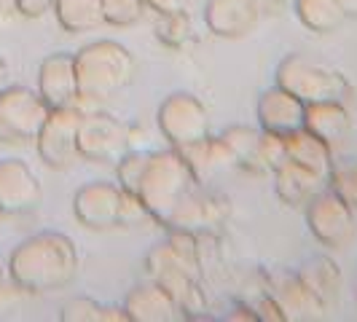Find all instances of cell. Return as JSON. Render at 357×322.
Here are the masks:
<instances>
[{
  "label": "cell",
  "instance_id": "obj_1",
  "mask_svg": "<svg viewBox=\"0 0 357 322\" xmlns=\"http://www.w3.org/2000/svg\"><path fill=\"white\" fill-rule=\"evenodd\" d=\"M137 199L164 231L220 236L231 215V199L207 188L178 148L151 151Z\"/></svg>",
  "mask_w": 357,
  "mask_h": 322
},
{
  "label": "cell",
  "instance_id": "obj_2",
  "mask_svg": "<svg viewBox=\"0 0 357 322\" xmlns=\"http://www.w3.org/2000/svg\"><path fill=\"white\" fill-rule=\"evenodd\" d=\"M81 258L68 233L40 231L14 247L8 277L27 296H49L75 282Z\"/></svg>",
  "mask_w": 357,
  "mask_h": 322
},
{
  "label": "cell",
  "instance_id": "obj_3",
  "mask_svg": "<svg viewBox=\"0 0 357 322\" xmlns=\"http://www.w3.org/2000/svg\"><path fill=\"white\" fill-rule=\"evenodd\" d=\"M137 62L132 52L119 40H94L75 52V75H78V107H94L110 102L116 94L135 81Z\"/></svg>",
  "mask_w": 357,
  "mask_h": 322
},
{
  "label": "cell",
  "instance_id": "obj_4",
  "mask_svg": "<svg viewBox=\"0 0 357 322\" xmlns=\"http://www.w3.org/2000/svg\"><path fill=\"white\" fill-rule=\"evenodd\" d=\"M274 84L293 91L306 105L309 102H328V100L349 105V100H352V84L347 81L344 72L325 65V62L309 59L304 54H287L277 65Z\"/></svg>",
  "mask_w": 357,
  "mask_h": 322
},
{
  "label": "cell",
  "instance_id": "obj_5",
  "mask_svg": "<svg viewBox=\"0 0 357 322\" xmlns=\"http://www.w3.org/2000/svg\"><path fill=\"white\" fill-rule=\"evenodd\" d=\"M52 107L43 102L38 89L6 86L0 91V143L30 145L38 140Z\"/></svg>",
  "mask_w": 357,
  "mask_h": 322
},
{
  "label": "cell",
  "instance_id": "obj_6",
  "mask_svg": "<svg viewBox=\"0 0 357 322\" xmlns=\"http://www.w3.org/2000/svg\"><path fill=\"white\" fill-rule=\"evenodd\" d=\"M156 124L169 148H178V151H185L191 145L202 143L204 137H210L207 105L191 91H172L169 97H164L156 110Z\"/></svg>",
  "mask_w": 357,
  "mask_h": 322
},
{
  "label": "cell",
  "instance_id": "obj_7",
  "mask_svg": "<svg viewBox=\"0 0 357 322\" xmlns=\"http://www.w3.org/2000/svg\"><path fill=\"white\" fill-rule=\"evenodd\" d=\"M355 213V207L344 197H339L331 185L322 188L317 197L309 199V204L304 207L309 233L328 250L349 247V242L355 239L357 233Z\"/></svg>",
  "mask_w": 357,
  "mask_h": 322
},
{
  "label": "cell",
  "instance_id": "obj_8",
  "mask_svg": "<svg viewBox=\"0 0 357 322\" xmlns=\"http://www.w3.org/2000/svg\"><path fill=\"white\" fill-rule=\"evenodd\" d=\"M132 126L121 124L100 107L84 110L78 126V156L89 164H116L126 151H132Z\"/></svg>",
  "mask_w": 357,
  "mask_h": 322
},
{
  "label": "cell",
  "instance_id": "obj_9",
  "mask_svg": "<svg viewBox=\"0 0 357 322\" xmlns=\"http://www.w3.org/2000/svg\"><path fill=\"white\" fill-rule=\"evenodd\" d=\"M81 116H84L81 107H56V110L49 113L46 124L40 126L36 148L40 161L49 169L65 172V169L75 167V161H81V156H78Z\"/></svg>",
  "mask_w": 357,
  "mask_h": 322
},
{
  "label": "cell",
  "instance_id": "obj_10",
  "mask_svg": "<svg viewBox=\"0 0 357 322\" xmlns=\"http://www.w3.org/2000/svg\"><path fill=\"white\" fill-rule=\"evenodd\" d=\"M121 204L124 188L110 180H91L81 185L73 197V215L89 231L121 229Z\"/></svg>",
  "mask_w": 357,
  "mask_h": 322
},
{
  "label": "cell",
  "instance_id": "obj_11",
  "mask_svg": "<svg viewBox=\"0 0 357 322\" xmlns=\"http://www.w3.org/2000/svg\"><path fill=\"white\" fill-rule=\"evenodd\" d=\"M43 201V188L36 172L22 159L0 161V217H22L36 213Z\"/></svg>",
  "mask_w": 357,
  "mask_h": 322
},
{
  "label": "cell",
  "instance_id": "obj_12",
  "mask_svg": "<svg viewBox=\"0 0 357 322\" xmlns=\"http://www.w3.org/2000/svg\"><path fill=\"white\" fill-rule=\"evenodd\" d=\"M261 290L277 301L285 320H314V317L325 314V309L309 293L298 271H290V268L261 271Z\"/></svg>",
  "mask_w": 357,
  "mask_h": 322
},
{
  "label": "cell",
  "instance_id": "obj_13",
  "mask_svg": "<svg viewBox=\"0 0 357 322\" xmlns=\"http://www.w3.org/2000/svg\"><path fill=\"white\" fill-rule=\"evenodd\" d=\"M38 94L43 102L56 107H78V75H75V54L54 52L38 68Z\"/></svg>",
  "mask_w": 357,
  "mask_h": 322
},
{
  "label": "cell",
  "instance_id": "obj_14",
  "mask_svg": "<svg viewBox=\"0 0 357 322\" xmlns=\"http://www.w3.org/2000/svg\"><path fill=\"white\" fill-rule=\"evenodd\" d=\"M261 6L255 0H207L204 6V24L215 38H236L250 36L258 27Z\"/></svg>",
  "mask_w": 357,
  "mask_h": 322
},
{
  "label": "cell",
  "instance_id": "obj_15",
  "mask_svg": "<svg viewBox=\"0 0 357 322\" xmlns=\"http://www.w3.org/2000/svg\"><path fill=\"white\" fill-rule=\"evenodd\" d=\"M258 126L264 132H277V135H290L296 129L304 126L306 102L298 100L293 91L282 89V86H268L261 97H258Z\"/></svg>",
  "mask_w": 357,
  "mask_h": 322
},
{
  "label": "cell",
  "instance_id": "obj_16",
  "mask_svg": "<svg viewBox=\"0 0 357 322\" xmlns=\"http://www.w3.org/2000/svg\"><path fill=\"white\" fill-rule=\"evenodd\" d=\"M124 312L129 322H178L185 320L178 301L159 282L145 279L135 285L124 298Z\"/></svg>",
  "mask_w": 357,
  "mask_h": 322
},
{
  "label": "cell",
  "instance_id": "obj_17",
  "mask_svg": "<svg viewBox=\"0 0 357 322\" xmlns=\"http://www.w3.org/2000/svg\"><path fill=\"white\" fill-rule=\"evenodd\" d=\"M271 183H274V191H277V197H280L282 204L301 207V210L309 204V199L317 197L322 188H328V180L314 175V172H309L304 167H298L296 161L290 159L271 172Z\"/></svg>",
  "mask_w": 357,
  "mask_h": 322
},
{
  "label": "cell",
  "instance_id": "obj_18",
  "mask_svg": "<svg viewBox=\"0 0 357 322\" xmlns=\"http://www.w3.org/2000/svg\"><path fill=\"white\" fill-rule=\"evenodd\" d=\"M304 129L317 135L322 143H328L333 151H339L344 140L352 132V118L344 102H309L304 116Z\"/></svg>",
  "mask_w": 357,
  "mask_h": 322
},
{
  "label": "cell",
  "instance_id": "obj_19",
  "mask_svg": "<svg viewBox=\"0 0 357 322\" xmlns=\"http://www.w3.org/2000/svg\"><path fill=\"white\" fill-rule=\"evenodd\" d=\"M261 126L248 124H234L220 132V140L226 143L229 153H231V164L236 169L248 172V175H268V167L261 153Z\"/></svg>",
  "mask_w": 357,
  "mask_h": 322
},
{
  "label": "cell",
  "instance_id": "obj_20",
  "mask_svg": "<svg viewBox=\"0 0 357 322\" xmlns=\"http://www.w3.org/2000/svg\"><path fill=\"white\" fill-rule=\"evenodd\" d=\"M287 137V159L296 161L298 167H304L309 172L320 175V178L331 180L333 169H336V151L328 143H322L317 135H312L309 129H296L285 135Z\"/></svg>",
  "mask_w": 357,
  "mask_h": 322
},
{
  "label": "cell",
  "instance_id": "obj_21",
  "mask_svg": "<svg viewBox=\"0 0 357 322\" xmlns=\"http://www.w3.org/2000/svg\"><path fill=\"white\" fill-rule=\"evenodd\" d=\"M298 277L304 279V285L309 287V293L320 301V306L328 312L333 306L339 304V296H341V268L333 258L328 255H314L309 258L304 266L298 268Z\"/></svg>",
  "mask_w": 357,
  "mask_h": 322
},
{
  "label": "cell",
  "instance_id": "obj_22",
  "mask_svg": "<svg viewBox=\"0 0 357 322\" xmlns=\"http://www.w3.org/2000/svg\"><path fill=\"white\" fill-rule=\"evenodd\" d=\"M54 14L65 33H91L105 24V0H54Z\"/></svg>",
  "mask_w": 357,
  "mask_h": 322
},
{
  "label": "cell",
  "instance_id": "obj_23",
  "mask_svg": "<svg viewBox=\"0 0 357 322\" xmlns=\"http://www.w3.org/2000/svg\"><path fill=\"white\" fill-rule=\"evenodd\" d=\"M293 11L309 33L331 36L347 22L339 0H293Z\"/></svg>",
  "mask_w": 357,
  "mask_h": 322
},
{
  "label": "cell",
  "instance_id": "obj_24",
  "mask_svg": "<svg viewBox=\"0 0 357 322\" xmlns=\"http://www.w3.org/2000/svg\"><path fill=\"white\" fill-rule=\"evenodd\" d=\"M180 153L188 159L191 169L197 172V178L202 180V183H207L215 172L234 167L231 153H229L226 143H223L220 137H213V135H210V137H204L202 143L191 145V148H185V151H180Z\"/></svg>",
  "mask_w": 357,
  "mask_h": 322
},
{
  "label": "cell",
  "instance_id": "obj_25",
  "mask_svg": "<svg viewBox=\"0 0 357 322\" xmlns=\"http://www.w3.org/2000/svg\"><path fill=\"white\" fill-rule=\"evenodd\" d=\"M153 36L161 46L180 52L194 40V22L188 11H175V14H156L153 22Z\"/></svg>",
  "mask_w": 357,
  "mask_h": 322
},
{
  "label": "cell",
  "instance_id": "obj_26",
  "mask_svg": "<svg viewBox=\"0 0 357 322\" xmlns=\"http://www.w3.org/2000/svg\"><path fill=\"white\" fill-rule=\"evenodd\" d=\"M148 156L151 153H143V151H126L121 159L116 161V183L129 191V194H137V185L143 180L145 164H148Z\"/></svg>",
  "mask_w": 357,
  "mask_h": 322
},
{
  "label": "cell",
  "instance_id": "obj_27",
  "mask_svg": "<svg viewBox=\"0 0 357 322\" xmlns=\"http://www.w3.org/2000/svg\"><path fill=\"white\" fill-rule=\"evenodd\" d=\"M148 0H105V24L132 27L148 14Z\"/></svg>",
  "mask_w": 357,
  "mask_h": 322
},
{
  "label": "cell",
  "instance_id": "obj_28",
  "mask_svg": "<svg viewBox=\"0 0 357 322\" xmlns=\"http://www.w3.org/2000/svg\"><path fill=\"white\" fill-rule=\"evenodd\" d=\"M100 314H102V304H97L94 298H73L62 306L59 312V320L62 322H100Z\"/></svg>",
  "mask_w": 357,
  "mask_h": 322
},
{
  "label": "cell",
  "instance_id": "obj_29",
  "mask_svg": "<svg viewBox=\"0 0 357 322\" xmlns=\"http://www.w3.org/2000/svg\"><path fill=\"white\" fill-rule=\"evenodd\" d=\"M328 185L357 210V161L347 164V167H336L331 180H328Z\"/></svg>",
  "mask_w": 357,
  "mask_h": 322
},
{
  "label": "cell",
  "instance_id": "obj_30",
  "mask_svg": "<svg viewBox=\"0 0 357 322\" xmlns=\"http://www.w3.org/2000/svg\"><path fill=\"white\" fill-rule=\"evenodd\" d=\"M261 153H264L268 175H271L277 167H282L287 161V137L285 135H277V132H264L261 135Z\"/></svg>",
  "mask_w": 357,
  "mask_h": 322
},
{
  "label": "cell",
  "instance_id": "obj_31",
  "mask_svg": "<svg viewBox=\"0 0 357 322\" xmlns=\"http://www.w3.org/2000/svg\"><path fill=\"white\" fill-rule=\"evenodd\" d=\"M252 309H255V314H258V320H266V322H285V314H282V309L277 306V301L268 296V293H258V298L250 301Z\"/></svg>",
  "mask_w": 357,
  "mask_h": 322
},
{
  "label": "cell",
  "instance_id": "obj_32",
  "mask_svg": "<svg viewBox=\"0 0 357 322\" xmlns=\"http://www.w3.org/2000/svg\"><path fill=\"white\" fill-rule=\"evenodd\" d=\"M54 11V0H17V14L27 19H40Z\"/></svg>",
  "mask_w": 357,
  "mask_h": 322
},
{
  "label": "cell",
  "instance_id": "obj_33",
  "mask_svg": "<svg viewBox=\"0 0 357 322\" xmlns=\"http://www.w3.org/2000/svg\"><path fill=\"white\" fill-rule=\"evenodd\" d=\"M194 0H148V8L156 14H175V11H188Z\"/></svg>",
  "mask_w": 357,
  "mask_h": 322
},
{
  "label": "cell",
  "instance_id": "obj_34",
  "mask_svg": "<svg viewBox=\"0 0 357 322\" xmlns=\"http://www.w3.org/2000/svg\"><path fill=\"white\" fill-rule=\"evenodd\" d=\"M229 320H245V322H258V314H255V309H252L250 301H242V304H236L229 312Z\"/></svg>",
  "mask_w": 357,
  "mask_h": 322
},
{
  "label": "cell",
  "instance_id": "obj_35",
  "mask_svg": "<svg viewBox=\"0 0 357 322\" xmlns=\"http://www.w3.org/2000/svg\"><path fill=\"white\" fill-rule=\"evenodd\" d=\"M17 14V0H0V19H8Z\"/></svg>",
  "mask_w": 357,
  "mask_h": 322
},
{
  "label": "cell",
  "instance_id": "obj_36",
  "mask_svg": "<svg viewBox=\"0 0 357 322\" xmlns=\"http://www.w3.org/2000/svg\"><path fill=\"white\" fill-rule=\"evenodd\" d=\"M341 8H344V14H347V19L349 17H357V0H339Z\"/></svg>",
  "mask_w": 357,
  "mask_h": 322
},
{
  "label": "cell",
  "instance_id": "obj_37",
  "mask_svg": "<svg viewBox=\"0 0 357 322\" xmlns=\"http://www.w3.org/2000/svg\"><path fill=\"white\" fill-rule=\"evenodd\" d=\"M6 81H8V65H6V59L0 56V91H3L6 86H8Z\"/></svg>",
  "mask_w": 357,
  "mask_h": 322
},
{
  "label": "cell",
  "instance_id": "obj_38",
  "mask_svg": "<svg viewBox=\"0 0 357 322\" xmlns=\"http://www.w3.org/2000/svg\"><path fill=\"white\" fill-rule=\"evenodd\" d=\"M255 3H258V6H261V11H264V8H280L285 0H255Z\"/></svg>",
  "mask_w": 357,
  "mask_h": 322
},
{
  "label": "cell",
  "instance_id": "obj_39",
  "mask_svg": "<svg viewBox=\"0 0 357 322\" xmlns=\"http://www.w3.org/2000/svg\"><path fill=\"white\" fill-rule=\"evenodd\" d=\"M6 271H3V263H0V298H3V290H6Z\"/></svg>",
  "mask_w": 357,
  "mask_h": 322
}]
</instances>
